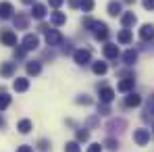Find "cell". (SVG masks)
<instances>
[{
  "mask_svg": "<svg viewBox=\"0 0 154 152\" xmlns=\"http://www.w3.org/2000/svg\"><path fill=\"white\" fill-rule=\"evenodd\" d=\"M83 27L92 29V31L96 33V38H98V40H106V38H108V27H106V23H102V21L83 19Z\"/></svg>",
  "mask_w": 154,
  "mask_h": 152,
  "instance_id": "6da1fadb",
  "label": "cell"
},
{
  "mask_svg": "<svg viewBox=\"0 0 154 152\" xmlns=\"http://www.w3.org/2000/svg\"><path fill=\"white\" fill-rule=\"evenodd\" d=\"M133 142L137 146H146L150 142V129H135L133 131Z\"/></svg>",
  "mask_w": 154,
  "mask_h": 152,
  "instance_id": "7a4b0ae2",
  "label": "cell"
},
{
  "mask_svg": "<svg viewBox=\"0 0 154 152\" xmlns=\"http://www.w3.org/2000/svg\"><path fill=\"white\" fill-rule=\"evenodd\" d=\"M73 58H75L77 65H88V63H92V54H90V50H83V48H79V50L73 52Z\"/></svg>",
  "mask_w": 154,
  "mask_h": 152,
  "instance_id": "3957f363",
  "label": "cell"
},
{
  "mask_svg": "<svg viewBox=\"0 0 154 152\" xmlns=\"http://www.w3.org/2000/svg\"><path fill=\"white\" fill-rule=\"evenodd\" d=\"M38 46H40V38H38V36L27 33L25 38H23V48H25V50H35Z\"/></svg>",
  "mask_w": 154,
  "mask_h": 152,
  "instance_id": "277c9868",
  "label": "cell"
},
{
  "mask_svg": "<svg viewBox=\"0 0 154 152\" xmlns=\"http://www.w3.org/2000/svg\"><path fill=\"white\" fill-rule=\"evenodd\" d=\"M46 42H48V46H58V44H63V36L56 29H48L46 31Z\"/></svg>",
  "mask_w": 154,
  "mask_h": 152,
  "instance_id": "5b68a950",
  "label": "cell"
},
{
  "mask_svg": "<svg viewBox=\"0 0 154 152\" xmlns=\"http://www.w3.org/2000/svg\"><path fill=\"white\" fill-rule=\"evenodd\" d=\"M140 38L144 40V42H150V40H154V25H142V29H140Z\"/></svg>",
  "mask_w": 154,
  "mask_h": 152,
  "instance_id": "8992f818",
  "label": "cell"
},
{
  "mask_svg": "<svg viewBox=\"0 0 154 152\" xmlns=\"http://www.w3.org/2000/svg\"><path fill=\"white\" fill-rule=\"evenodd\" d=\"M0 40H2V44H6V46H17V36H15L13 31H2V33H0Z\"/></svg>",
  "mask_w": 154,
  "mask_h": 152,
  "instance_id": "52a82bcc",
  "label": "cell"
},
{
  "mask_svg": "<svg viewBox=\"0 0 154 152\" xmlns=\"http://www.w3.org/2000/svg\"><path fill=\"white\" fill-rule=\"evenodd\" d=\"M133 85H135V79H133V77H125L123 81H119L117 88H119V92H125V94H127V92L133 90Z\"/></svg>",
  "mask_w": 154,
  "mask_h": 152,
  "instance_id": "ba28073f",
  "label": "cell"
},
{
  "mask_svg": "<svg viewBox=\"0 0 154 152\" xmlns=\"http://www.w3.org/2000/svg\"><path fill=\"white\" fill-rule=\"evenodd\" d=\"M112 98H115V90H112V88H102V90H100V102H102V104L112 102Z\"/></svg>",
  "mask_w": 154,
  "mask_h": 152,
  "instance_id": "9c48e42d",
  "label": "cell"
},
{
  "mask_svg": "<svg viewBox=\"0 0 154 152\" xmlns=\"http://www.w3.org/2000/svg\"><path fill=\"white\" fill-rule=\"evenodd\" d=\"M142 104V96H137V94H127V98H125V106H129V108H135V106H140Z\"/></svg>",
  "mask_w": 154,
  "mask_h": 152,
  "instance_id": "30bf717a",
  "label": "cell"
},
{
  "mask_svg": "<svg viewBox=\"0 0 154 152\" xmlns=\"http://www.w3.org/2000/svg\"><path fill=\"white\" fill-rule=\"evenodd\" d=\"M13 17V4L11 2H2L0 4V19H11Z\"/></svg>",
  "mask_w": 154,
  "mask_h": 152,
  "instance_id": "8fae6325",
  "label": "cell"
},
{
  "mask_svg": "<svg viewBox=\"0 0 154 152\" xmlns=\"http://www.w3.org/2000/svg\"><path fill=\"white\" fill-rule=\"evenodd\" d=\"M15 67H17L15 63H2V65H0V75L2 77H11L13 73H15Z\"/></svg>",
  "mask_w": 154,
  "mask_h": 152,
  "instance_id": "7c38bea8",
  "label": "cell"
},
{
  "mask_svg": "<svg viewBox=\"0 0 154 152\" xmlns=\"http://www.w3.org/2000/svg\"><path fill=\"white\" fill-rule=\"evenodd\" d=\"M13 88H15L17 92H25L27 88H29V79H25V77H17V79L13 81Z\"/></svg>",
  "mask_w": 154,
  "mask_h": 152,
  "instance_id": "4fadbf2b",
  "label": "cell"
},
{
  "mask_svg": "<svg viewBox=\"0 0 154 152\" xmlns=\"http://www.w3.org/2000/svg\"><path fill=\"white\" fill-rule=\"evenodd\" d=\"M31 17H33V19H44V17H46V6H44V4H33Z\"/></svg>",
  "mask_w": 154,
  "mask_h": 152,
  "instance_id": "5bb4252c",
  "label": "cell"
},
{
  "mask_svg": "<svg viewBox=\"0 0 154 152\" xmlns=\"http://www.w3.org/2000/svg\"><path fill=\"white\" fill-rule=\"evenodd\" d=\"M104 56L106 58H117L119 56V46L117 44H106L104 46Z\"/></svg>",
  "mask_w": 154,
  "mask_h": 152,
  "instance_id": "9a60e30c",
  "label": "cell"
},
{
  "mask_svg": "<svg viewBox=\"0 0 154 152\" xmlns=\"http://www.w3.org/2000/svg\"><path fill=\"white\" fill-rule=\"evenodd\" d=\"M135 21H137V19H135V15H133V13H123V15H121V25H123V27L135 25Z\"/></svg>",
  "mask_w": 154,
  "mask_h": 152,
  "instance_id": "2e32d148",
  "label": "cell"
},
{
  "mask_svg": "<svg viewBox=\"0 0 154 152\" xmlns=\"http://www.w3.org/2000/svg\"><path fill=\"white\" fill-rule=\"evenodd\" d=\"M13 23H15V27H17V29H27V25H29V19H27L25 15H17V17L13 19Z\"/></svg>",
  "mask_w": 154,
  "mask_h": 152,
  "instance_id": "e0dca14e",
  "label": "cell"
},
{
  "mask_svg": "<svg viewBox=\"0 0 154 152\" xmlns=\"http://www.w3.org/2000/svg\"><path fill=\"white\" fill-rule=\"evenodd\" d=\"M108 15H110V17H117V15H121V2H117V0L108 2Z\"/></svg>",
  "mask_w": 154,
  "mask_h": 152,
  "instance_id": "ac0fdd59",
  "label": "cell"
},
{
  "mask_svg": "<svg viewBox=\"0 0 154 152\" xmlns=\"http://www.w3.org/2000/svg\"><path fill=\"white\" fill-rule=\"evenodd\" d=\"M42 71V65L38 63V60H31V63H27V73L29 75H38Z\"/></svg>",
  "mask_w": 154,
  "mask_h": 152,
  "instance_id": "d6986e66",
  "label": "cell"
},
{
  "mask_svg": "<svg viewBox=\"0 0 154 152\" xmlns=\"http://www.w3.org/2000/svg\"><path fill=\"white\" fill-rule=\"evenodd\" d=\"M50 21L54 23V25H63V23L67 21V15H65V13H58V11H56V13H52Z\"/></svg>",
  "mask_w": 154,
  "mask_h": 152,
  "instance_id": "ffe728a7",
  "label": "cell"
},
{
  "mask_svg": "<svg viewBox=\"0 0 154 152\" xmlns=\"http://www.w3.org/2000/svg\"><path fill=\"white\" fill-rule=\"evenodd\" d=\"M144 119H154V96H150V100H148V104H146Z\"/></svg>",
  "mask_w": 154,
  "mask_h": 152,
  "instance_id": "44dd1931",
  "label": "cell"
},
{
  "mask_svg": "<svg viewBox=\"0 0 154 152\" xmlns=\"http://www.w3.org/2000/svg\"><path fill=\"white\" fill-rule=\"evenodd\" d=\"M123 60H125V65H133L135 60H137V52L135 50H127L123 54Z\"/></svg>",
  "mask_w": 154,
  "mask_h": 152,
  "instance_id": "7402d4cb",
  "label": "cell"
},
{
  "mask_svg": "<svg viewBox=\"0 0 154 152\" xmlns=\"http://www.w3.org/2000/svg\"><path fill=\"white\" fill-rule=\"evenodd\" d=\"M106 69H108V67H106V63H100V60L92 65V71H94L96 75H104V73H106Z\"/></svg>",
  "mask_w": 154,
  "mask_h": 152,
  "instance_id": "603a6c76",
  "label": "cell"
},
{
  "mask_svg": "<svg viewBox=\"0 0 154 152\" xmlns=\"http://www.w3.org/2000/svg\"><path fill=\"white\" fill-rule=\"evenodd\" d=\"M17 129H19L21 133H29V131H31V121H29V119H21L19 125H17Z\"/></svg>",
  "mask_w": 154,
  "mask_h": 152,
  "instance_id": "cb8c5ba5",
  "label": "cell"
},
{
  "mask_svg": "<svg viewBox=\"0 0 154 152\" xmlns=\"http://www.w3.org/2000/svg\"><path fill=\"white\" fill-rule=\"evenodd\" d=\"M8 104H11V96H8L4 90H0V110H4Z\"/></svg>",
  "mask_w": 154,
  "mask_h": 152,
  "instance_id": "d4e9b609",
  "label": "cell"
},
{
  "mask_svg": "<svg viewBox=\"0 0 154 152\" xmlns=\"http://www.w3.org/2000/svg\"><path fill=\"white\" fill-rule=\"evenodd\" d=\"M117 40H119L121 44H129V42H131V31H129V29H123V31L119 33Z\"/></svg>",
  "mask_w": 154,
  "mask_h": 152,
  "instance_id": "484cf974",
  "label": "cell"
},
{
  "mask_svg": "<svg viewBox=\"0 0 154 152\" xmlns=\"http://www.w3.org/2000/svg\"><path fill=\"white\" fill-rule=\"evenodd\" d=\"M65 152H81V148H79V144H77V142H67Z\"/></svg>",
  "mask_w": 154,
  "mask_h": 152,
  "instance_id": "4316f807",
  "label": "cell"
},
{
  "mask_svg": "<svg viewBox=\"0 0 154 152\" xmlns=\"http://www.w3.org/2000/svg\"><path fill=\"white\" fill-rule=\"evenodd\" d=\"M81 11H85V13L94 11V0H81Z\"/></svg>",
  "mask_w": 154,
  "mask_h": 152,
  "instance_id": "83f0119b",
  "label": "cell"
},
{
  "mask_svg": "<svg viewBox=\"0 0 154 152\" xmlns=\"http://www.w3.org/2000/svg\"><path fill=\"white\" fill-rule=\"evenodd\" d=\"M77 140H79V142H88V140H90V133H88L85 129H79V131H77Z\"/></svg>",
  "mask_w": 154,
  "mask_h": 152,
  "instance_id": "f1b7e54d",
  "label": "cell"
},
{
  "mask_svg": "<svg viewBox=\"0 0 154 152\" xmlns=\"http://www.w3.org/2000/svg\"><path fill=\"white\" fill-rule=\"evenodd\" d=\"M106 148L115 152L117 148H119V142H117V140H112V138H108V140H106Z\"/></svg>",
  "mask_w": 154,
  "mask_h": 152,
  "instance_id": "f546056e",
  "label": "cell"
},
{
  "mask_svg": "<svg viewBox=\"0 0 154 152\" xmlns=\"http://www.w3.org/2000/svg\"><path fill=\"white\" fill-rule=\"evenodd\" d=\"M117 127H125V121H110L108 129H117Z\"/></svg>",
  "mask_w": 154,
  "mask_h": 152,
  "instance_id": "4dcf8cb0",
  "label": "cell"
},
{
  "mask_svg": "<svg viewBox=\"0 0 154 152\" xmlns=\"http://www.w3.org/2000/svg\"><path fill=\"white\" fill-rule=\"evenodd\" d=\"M38 148H40V150H42V152H46V150H48V148H50V144H48L46 140H40V142H38Z\"/></svg>",
  "mask_w": 154,
  "mask_h": 152,
  "instance_id": "1f68e13d",
  "label": "cell"
},
{
  "mask_svg": "<svg viewBox=\"0 0 154 152\" xmlns=\"http://www.w3.org/2000/svg\"><path fill=\"white\" fill-rule=\"evenodd\" d=\"M77 104H92V98H88V96H79V98H77Z\"/></svg>",
  "mask_w": 154,
  "mask_h": 152,
  "instance_id": "d6a6232c",
  "label": "cell"
},
{
  "mask_svg": "<svg viewBox=\"0 0 154 152\" xmlns=\"http://www.w3.org/2000/svg\"><path fill=\"white\" fill-rule=\"evenodd\" d=\"M88 152H102V146H100V144H90Z\"/></svg>",
  "mask_w": 154,
  "mask_h": 152,
  "instance_id": "836d02e7",
  "label": "cell"
},
{
  "mask_svg": "<svg viewBox=\"0 0 154 152\" xmlns=\"http://www.w3.org/2000/svg\"><path fill=\"white\" fill-rule=\"evenodd\" d=\"M142 4H144V8H148V11L154 8V0H142Z\"/></svg>",
  "mask_w": 154,
  "mask_h": 152,
  "instance_id": "e575fe53",
  "label": "cell"
},
{
  "mask_svg": "<svg viewBox=\"0 0 154 152\" xmlns=\"http://www.w3.org/2000/svg\"><path fill=\"white\" fill-rule=\"evenodd\" d=\"M63 2H65V0H48V4H50L52 8H58V6H60Z\"/></svg>",
  "mask_w": 154,
  "mask_h": 152,
  "instance_id": "d590c367",
  "label": "cell"
},
{
  "mask_svg": "<svg viewBox=\"0 0 154 152\" xmlns=\"http://www.w3.org/2000/svg\"><path fill=\"white\" fill-rule=\"evenodd\" d=\"M25 48H17V50H15V56H17V58H23V56H25Z\"/></svg>",
  "mask_w": 154,
  "mask_h": 152,
  "instance_id": "8d00e7d4",
  "label": "cell"
},
{
  "mask_svg": "<svg viewBox=\"0 0 154 152\" xmlns=\"http://www.w3.org/2000/svg\"><path fill=\"white\" fill-rule=\"evenodd\" d=\"M17 152H33V148H31V146H19Z\"/></svg>",
  "mask_w": 154,
  "mask_h": 152,
  "instance_id": "74e56055",
  "label": "cell"
},
{
  "mask_svg": "<svg viewBox=\"0 0 154 152\" xmlns=\"http://www.w3.org/2000/svg\"><path fill=\"white\" fill-rule=\"evenodd\" d=\"M69 6H73V8L81 6V0H69Z\"/></svg>",
  "mask_w": 154,
  "mask_h": 152,
  "instance_id": "f35d334b",
  "label": "cell"
},
{
  "mask_svg": "<svg viewBox=\"0 0 154 152\" xmlns=\"http://www.w3.org/2000/svg\"><path fill=\"white\" fill-rule=\"evenodd\" d=\"M108 113H110V108H108L106 104H102V106H100V115H108Z\"/></svg>",
  "mask_w": 154,
  "mask_h": 152,
  "instance_id": "ab89813d",
  "label": "cell"
},
{
  "mask_svg": "<svg viewBox=\"0 0 154 152\" xmlns=\"http://www.w3.org/2000/svg\"><path fill=\"white\" fill-rule=\"evenodd\" d=\"M23 4H35V0H21Z\"/></svg>",
  "mask_w": 154,
  "mask_h": 152,
  "instance_id": "60d3db41",
  "label": "cell"
},
{
  "mask_svg": "<svg viewBox=\"0 0 154 152\" xmlns=\"http://www.w3.org/2000/svg\"><path fill=\"white\" fill-rule=\"evenodd\" d=\"M0 127H4V119L2 117H0Z\"/></svg>",
  "mask_w": 154,
  "mask_h": 152,
  "instance_id": "b9f144b4",
  "label": "cell"
},
{
  "mask_svg": "<svg viewBox=\"0 0 154 152\" xmlns=\"http://www.w3.org/2000/svg\"><path fill=\"white\" fill-rule=\"evenodd\" d=\"M125 2H133V0H125Z\"/></svg>",
  "mask_w": 154,
  "mask_h": 152,
  "instance_id": "7bdbcfd3",
  "label": "cell"
}]
</instances>
